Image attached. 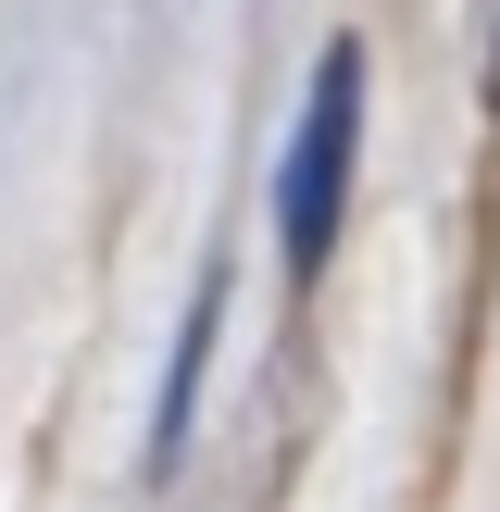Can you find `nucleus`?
<instances>
[{
	"label": "nucleus",
	"mask_w": 500,
	"mask_h": 512,
	"mask_svg": "<svg viewBox=\"0 0 500 512\" xmlns=\"http://www.w3.org/2000/svg\"><path fill=\"white\" fill-rule=\"evenodd\" d=\"M350 163H363V50L338 38V50L313 63V100H300V138H288V175H275V250H288V275H300V288L338 263Z\"/></svg>",
	"instance_id": "nucleus-1"
},
{
	"label": "nucleus",
	"mask_w": 500,
	"mask_h": 512,
	"mask_svg": "<svg viewBox=\"0 0 500 512\" xmlns=\"http://www.w3.org/2000/svg\"><path fill=\"white\" fill-rule=\"evenodd\" d=\"M213 325H225V250H213V275L188 288V338H175V363H163V413H150V463H175V450H188V400H200V363H213Z\"/></svg>",
	"instance_id": "nucleus-2"
},
{
	"label": "nucleus",
	"mask_w": 500,
	"mask_h": 512,
	"mask_svg": "<svg viewBox=\"0 0 500 512\" xmlns=\"http://www.w3.org/2000/svg\"><path fill=\"white\" fill-rule=\"evenodd\" d=\"M488 125H500V13H488Z\"/></svg>",
	"instance_id": "nucleus-3"
}]
</instances>
